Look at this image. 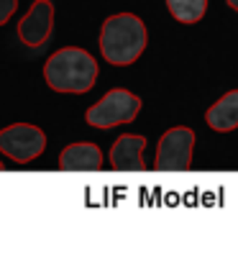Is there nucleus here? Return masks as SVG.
I'll list each match as a JSON object with an SVG mask.
<instances>
[{"label": "nucleus", "instance_id": "obj_13", "mask_svg": "<svg viewBox=\"0 0 238 256\" xmlns=\"http://www.w3.org/2000/svg\"><path fill=\"white\" fill-rule=\"evenodd\" d=\"M0 172H6V164L3 162H0Z\"/></svg>", "mask_w": 238, "mask_h": 256}, {"label": "nucleus", "instance_id": "obj_2", "mask_svg": "<svg viewBox=\"0 0 238 256\" xmlns=\"http://www.w3.org/2000/svg\"><path fill=\"white\" fill-rule=\"evenodd\" d=\"M146 49V26L134 13H118L105 18L100 28V52L102 59L113 67L134 64Z\"/></svg>", "mask_w": 238, "mask_h": 256}, {"label": "nucleus", "instance_id": "obj_8", "mask_svg": "<svg viewBox=\"0 0 238 256\" xmlns=\"http://www.w3.org/2000/svg\"><path fill=\"white\" fill-rule=\"evenodd\" d=\"M62 172H98L102 169V152L98 144H70L59 154Z\"/></svg>", "mask_w": 238, "mask_h": 256}, {"label": "nucleus", "instance_id": "obj_6", "mask_svg": "<svg viewBox=\"0 0 238 256\" xmlns=\"http://www.w3.org/2000/svg\"><path fill=\"white\" fill-rule=\"evenodd\" d=\"M54 28V6L52 0H36L31 10L20 18L18 24V38L26 46H41L49 38Z\"/></svg>", "mask_w": 238, "mask_h": 256}, {"label": "nucleus", "instance_id": "obj_1", "mask_svg": "<svg viewBox=\"0 0 238 256\" xmlns=\"http://www.w3.org/2000/svg\"><path fill=\"white\" fill-rule=\"evenodd\" d=\"M44 80L54 92L82 95L95 88L98 82V62L90 52L80 46H64L54 52L44 64Z\"/></svg>", "mask_w": 238, "mask_h": 256}, {"label": "nucleus", "instance_id": "obj_5", "mask_svg": "<svg viewBox=\"0 0 238 256\" xmlns=\"http://www.w3.org/2000/svg\"><path fill=\"white\" fill-rule=\"evenodd\" d=\"M192 148H194V131L187 126H177L159 138L156 148V169L159 172H187L192 166Z\"/></svg>", "mask_w": 238, "mask_h": 256}, {"label": "nucleus", "instance_id": "obj_3", "mask_svg": "<svg viewBox=\"0 0 238 256\" xmlns=\"http://www.w3.org/2000/svg\"><path fill=\"white\" fill-rule=\"evenodd\" d=\"M138 110H141L138 95H134L126 88H116V90H108L92 108L84 113V120L95 128H113V126H120V123L136 120Z\"/></svg>", "mask_w": 238, "mask_h": 256}, {"label": "nucleus", "instance_id": "obj_11", "mask_svg": "<svg viewBox=\"0 0 238 256\" xmlns=\"http://www.w3.org/2000/svg\"><path fill=\"white\" fill-rule=\"evenodd\" d=\"M18 8V0H0V26L8 24V18L16 13Z\"/></svg>", "mask_w": 238, "mask_h": 256}, {"label": "nucleus", "instance_id": "obj_4", "mask_svg": "<svg viewBox=\"0 0 238 256\" xmlns=\"http://www.w3.org/2000/svg\"><path fill=\"white\" fill-rule=\"evenodd\" d=\"M46 148V136L38 126L13 123L0 131V152L18 164H28L38 159Z\"/></svg>", "mask_w": 238, "mask_h": 256}, {"label": "nucleus", "instance_id": "obj_9", "mask_svg": "<svg viewBox=\"0 0 238 256\" xmlns=\"http://www.w3.org/2000/svg\"><path fill=\"white\" fill-rule=\"evenodd\" d=\"M205 123L212 128V131H220V134L238 128V90L226 92L212 108H208Z\"/></svg>", "mask_w": 238, "mask_h": 256}, {"label": "nucleus", "instance_id": "obj_12", "mask_svg": "<svg viewBox=\"0 0 238 256\" xmlns=\"http://www.w3.org/2000/svg\"><path fill=\"white\" fill-rule=\"evenodd\" d=\"M226 3H228V6L233 8V10H238V0H226Z\"/></svg>", "mask_w": 238, "mask_h": 256}, {"label": "nucleus", "instance_id": "obj_7", "mask_svg": "<svg viewBox=\"0 0 238 256\" xmlns=\"http://www.w3.org/2000/svg\"><path fill=\"white\" fill-rule=\"evenodd\" d=\"M146 146V138L138 134H123L116 138L110 148V166L118 172H144L146 164L141 159V152Z\"/></svg>", "mask_w": 238, "mask_h": 256}, {"label": "nucleus", "instance_id": "obj_10", "mask_svg": "<svg viewBox=\"0 0 238 256\" xmlns=\"http://www.w3.org/2000/svg\"><path fill=\"white\" fill-rule=\"evenodd\" d=\"M166 8L180 24H198L208 10V0H166Z\"/></svg>", "mask_w": 238, "mask_h": 256}]
</instances>
